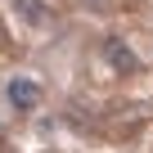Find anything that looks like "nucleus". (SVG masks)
Listing matches in <instances>:
<instances>
[{
  "instance_id": "obj_2",
  "label": "nucleus",
  "mask_w": 153,
  "mask_h": 153,
  "mask_svg": "<svg viewBox=\"0 0 153 153\" xmlns=\"http://www.w3.org/2000/svg\"><path fill=\"white\" fill-rule=\"evenodd\" d=\"M104 59H108V63H113L117 72H135V68H140L135 50H131V45H126L122 36H108V41H104Z\"/></svg>"
},
{
  "instance_id": "obj_1",
  "label": "nucleus",
  "mask_w": 153,
  "mask_h": 153,
  "mask_svg": "<svg viewBox=\"0 0 153 153\" xmlns=\"http://www.w3.org/2000/svg\"><path fill=\"white\" fill-rule=\"evenodd\" d=\"M5 99H9L18 113H32V108L41 104V86L32 81V76H14V81L5 86Z\"/></svg>"
},
{
  "instance_id": "obj_4",
  "label": "nucleus",
  "mask_w": 153,
  "mask_h": 153,
  "mask_svg": "<svg viewBox=\"0 0 153 153\" xmlns=\"http://www.w3.org/2000/svg\"><path fill=\"white\" fill-rule=\"evenodd\" d=\"M0 153H5V135H0Z\"/></svg>"
},
{
  "instance_id": "obj_3",
  "label": "nucleus",
  "mask_w": 153,
  "mask_h": 153,
  "mask_svg": "<svg viewBox=\"0 0 153 153\" xmlns=\"http://www.w3.org/2000/svg\"><path fill=\"white\" fill-rule=\"evenodd\" d=\"M27 23H45V9H41V0H18V5H14Z\"/></svg>"
}]
</instances>
